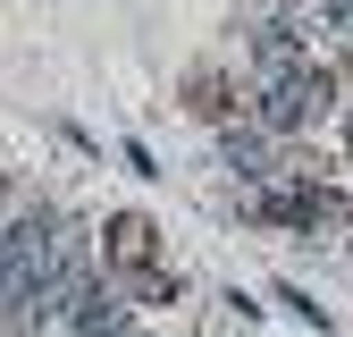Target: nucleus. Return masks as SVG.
<instances>
[{
  "mask_svg": "<svg viewBox=\"0 0 353 337\" xmlns=\"http://www.w3.org/2000/svg\"><path fill=\"white\" fill-rule=\"evenodd\" d=\"M228 168H236V177H252V186H270V177H278L270 152H261V135H236V126H228Z\"/></svg>",
  "mask_w": 353,
  "mask_h": 337,
  "instance_id": "423d86ee",
  "label": "nucleus"
},
{
  "mask_svg": "<svg viewBox=\"0 0 353 337\" xmlns=\"http://www.w3.org/2000/svg\"><path fill=\"white\" fill-rule=\"evenodd\" d=\"M328 110H336V76L303 59L294 76L261 84V102H252V126H261V135H312V126H320Z\"/></svg>",
  "mask_w": 353,
  "mask_h": 337,
  "instance_id": "f03ea898",
  "label": "nucleus"
},
{
  "mask_svg": "<svg viewBox=\"0 0 353 337\" xmlns=\"http://www.w3.org/2000/svg\"><path fill=\"white\" fill-rule=\"evenodd\" d=\"M185 102H194V118H228V110H236V84H228V76H194Z\"/></svg>",
  "mask_w": 353,
  "mask_h": 337,
  "instance_id": "0eeeda50",
  "label": "nucleus"
},
{
  "mask_svg": "<svg viewBox=\"0 0 353 337\" xmlns=\"http://www.w3.org/2000/svg\"><path fill=\"white\" fill-rule=\"evenodd\" d=\"M152 253H160L152 220H143V211H118V220H110V270H152Z\"/></svg>",
  "mask_w": 353,
  "mask_h": 337,
  "instance_id": "20e7f679",
  "label": "nucleus"
},
{
  "mask_svg": "<svg viewBox=\"0 0 353 337\" xmlns=\"http://www.w3.org/2000/svg\"><path fill=\"white\" fill-rule=\"evenodd\" d=\"M68 337H135V304H118L110 287H93V295H84V312L68 320Z\"/></svg>",
  "mask_w": 353,
  "mask_h": 337,
  "instance_id": "39448f33",
  "label": "nucleus"
},
{
  "mask_svg": "<svg viewBox=\"0 0 353 337\" xmlns=\"http://www.w3.org/2000/svg\"><path fill=\"white\" fill-rule=\"evenodd\" d=\"M59 270H68L59 220H51V211H26V220H17V244H9V270H0V320H34Z\"/></svg>",
  "mask_w": 353,
  "mask_h": 337,
  "instance_id": "f257e3e1",
  "label": "nucleus"
},
{
  "mask_svg": "<svg viewBox=\"0 0 353 337\" xmlns=\"http://www.w3.org/2000/svg\"><path fill=\"white\" fill-rule=\"evenodd\" d=\"M278 304H294V312L312 320V329H328V312H320V304H312V295H303V287H278Z\"/></svg>",
  "mask_w": 353,
  "mask_h": 337,
  "instance_id": "6e6552de",
  "label": "nucleus"
},
{
  "mask_svg": "<svg viewBox=\"0 0 353 337\" xmlns=\"http://www.w3.org/2000/svg\"><path fill=\"white\" fill-rule=\"evenodd\" d=\"M303 51H312V42H303V26H261V34H252V76L278 84V76L303 68Z\"/></svg>",
  "mask_w": 353,
  "mask_h": 337,
  "instance_id": "7ed1b4c3",
  "label": "nucleus"
},
{
  "mask_svg": "<svg viewBox=\"0 0 353 337\" xmlns=\"http://www.w3.org/2000/svg\"><path fill=\"white\" fill-rule=\"evenodd\" d=\"M0 194H9V177H0Z\"/></svg>",
  "mask_w": 353,
  "mask_h": 337,
  "instance_id": "1a4fd4ad",
  "label": "nucleus"
}]
</instances>
